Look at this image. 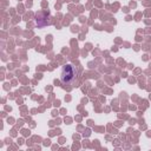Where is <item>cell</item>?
<instances>
[{
  "label": "cell",
  "mask_w": 151,
  "mask_h": 151,
  "mask_svg": "<svg viewBox=\"0 0 151 151\" xmlns=\"http://www.w3.org/2000/svg\"><path fill=\"white\" fill-rule=\"evenodd\" d=\"M77 68L71 65V64H66L65 66H63L61 72H60V81L64 85H70L72 84L76 78H77Z\"/></svg>",
  "instance_id": "6da1fadb"
}]
</instances>
